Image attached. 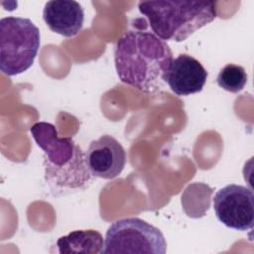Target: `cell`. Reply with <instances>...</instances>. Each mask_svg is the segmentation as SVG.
Masks as SVG:
<instances>
[{
	"mask_svg": "<svg viewBox=\"0 0 254 254\" xmlns=\"http://www.w3.org/2000/svg\"><path fill=\"white\" fill-rule=\"evenodd\" d=\"M207 71L193 57L181 54L173 59L163 80L178 96H187L202 90Z\"/></svg>",
	"mask_w": 254,
	"mask_h": 254,
	"instance_id": "obj_8",
	"label": "cell"
},
{
	"mask_svg": "<svg viewBox=\"0 0 254 254\" xmlns=\"http://www.w3.org/2000/svg\"><path fill=\"white\" fill-rule=\"evenodd\" d=\"M85 158L91 175L105 180L118 177L126 164V153L123 146L118 140L107 134L90 143Z\"/></svg>",
	"mask_w": 254,
	"mask_h": 254,
	"instance_id": "obj_7",
	"label": "cell"
},
{
	"mask_svg": "<svg viewBox=\"0 0 254 254\" xmlns=\"http://www.w3.org/2000/svg\"><path fill=\"white\" fill-rule=\"evenodd\" d=\"M216 218L228 228L251 230L254 224V195L250 189L240 185H227L213 197Z\"/></svg>",
	"mask_w": 254,
	"mask_h": 254,
	"instance_id": "obj_6",
	"label": "cell"
},
{
	"mask_svg": "<svg viewBox=\"0 0 254 254\" xmlns=\"http://www.w3.org/2000/svg\"><path fill=\"white\" fill-rule=\"evenodd\" d=\"M172 61L173 54L168 44L148 31L126 32L114 50L119 79L144 92L158 88Z\"/></svg>",
	"mask_w": 254,
	"mask_h": 254,
	"instance_id": "obj_1",
	"label": "cell"
},
{
	"mask_svg": "<svg viewBox=\"0 0 254 254\" xmlns=\"http://www.w3.org/2000/svg\"><path fill=\"white\" fill-rule=\"evenodd\" d=\"M216 82L222 89L237 93L245 87L247 83V73L241 65L228 64L220 69L216 77Z\"/></svg>",
	"mask_w": 254,
	"mask_h": 254,
	"instance_id": "obj_11",
	"label": "cell"
},
{
	"mask_svg": "<svg viewBox=\"0 0 254 254\" xmlns=\"http://www.w3.org/2000/svg\"><path fill=\"white\" fill-rule=\"evenodd\" d=\"M138 8L153 33L163 41L183 42L217 15L213 1H141Z\"/></svg>",
	"mask_w": 254,
	"mask_h": 254,
	"instance_id": "obj_3",
	"label": "cell"
},
{
	"mask_svg": "<svg viewBox=\"0 0 254 254\" xmlns=\"http://www.w3.org/2000/svg\"><path fill=\"white\" fill-rule=\"evenodd\" d=\"M58 252L61 254L101 253L104 241L102 235L93 229L74 230L58 239Z\"/></svg>",
	"mask_w": 254,
	"mask_h": 254,
	"instance_id": "obj_10",
	"label": "cell"
},
{
	"mask_svg": "<svg viewBox=\"0 0 254 254\" xmlns=\"http://www.w3.org/2000/svg\"><path fill=\"white\" fill-rule=\"evenodd\" d=\"M43 19L51 31L70 38L81 31L84 12L76 1L52 0L45 4Z\"/></svg>",
	"mask_w": 254,
	"mask_h": 254,
	"instance_id": "obj_9",
	"label": "cell"
},
{
	"mask_svg": "<svg viewBox=\"0 0 254 254\" xmlns=\"http://www.w3.org/2000/svg\"><path fill=\"white\" fill-rule=\"evenodd\" d=\"M30 132L45 153V180L52 193L84 189L92 175L85 154L71 137H59L56 127L48 122L35 123Z\"/></svg>",
	"mask_w": 254,
	"mask_h": 254,
	"instance_id": "obj_2",
	"label": "cell"
},
{
	"mask_svg": "<svg viewBox=\"0 0 254 254\" xmlns=\"http://www.w3.org/2000/svg\"><path fill=\"white\" fill-rule=\"evenodd\" d=\"M167 243L161 230L138 217L114 221L107 229L102 254H165Z\"/></svg>",
	"mask_w": 254,
	"mask_h": 254,
	"instance_id": "obj_5",
	"label": "cell"
},
{
	"mask_svg": "<svg viewBox=\"0 0 254 254\" xmlns=\"http://www.w3.org/2000/svg\"><path fill=\"white\" fill-rule=\"evenodd\" d=\"M40 30L28 18L5 17L0 20V69L8 75L29 69L38 54Z\"/></svg>",
	"mask_w": 254,
	"mask_h": 254,
	"instance_id": "obj_4",
	"label": "cell"
}]
</instances>
